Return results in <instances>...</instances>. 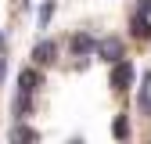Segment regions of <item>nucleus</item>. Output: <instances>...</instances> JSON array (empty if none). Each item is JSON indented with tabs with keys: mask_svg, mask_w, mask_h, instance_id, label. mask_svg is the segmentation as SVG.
<instances>
[{
	"mask_svg": "<svg viewBox=\"0 0 151 144\" xmlns=\"http://www.w3.org/2000/svg\"><path fill=\"white\" fill-rule=\"evenodd\" d=\"M97 58H104V61H122V40L119 36H104V40H97Z\"/></svg>",
	"mask_w": 151,
	"mask_h": 144,
	"instance_id": "obj_1",
	"label": "nucleus"
},
{
	"mask_svg": "<svg viewBox=\"0 0 151 144\" xmlns=\"http://www.w3.org/2000/svg\"><path fill=\"white\" fill-rule=\"evenodd\" d=\"M108 83H111V90H126L129 83H133V65H129V61H115Z\"/></svg>",
	"mask_w": 151,
	"mask_h": 144,
	"instance_id": "obj_2",
	"label": "nucleus"
},
{
	"mask_svg": "<svg viewBox=\"0 0 151 144\" xmlns=\"http://www.w3.org/2000/svg\"><path fill=\"white\" fill-rule=\"evenodd\" d=\"M72 54H79V58H86V54H97V40H93V36H86V32L72 36Z\"/></svg>",
	"mask_w": 151,
	"mask_h": 144,
	"instance_id": "obj_3",
	"label": "nucleus"
},
{
	"mask_svg": "<svg viewBox=\"0 0 151 144\" xmlns=\"http://www.w3.org/2000/svg\"><path fill=\"white\" fill-rule=\"evenodd\" d=\"M54 54H58V47H54L50 40H40V43L32 47V58L40 61V65H50V61H54Z\"/></svg>",
	"mask_w": 151,
	"mask_h": 144,
	"instance_id": "obj_4",
	"label": "nucleus"
},
{
	"mask_svg": "<svg viewBox=\"0 0 151 144\" xmlns=\"http://www.w3.org/2000/svg\"><path fill=\"white\" fill-rule=\"evenodd\" d=\"M133 36H137V40H147V36H151V22H147L144 11L133 14Z\"/></svg>",
	"mask_w": 151,
	"mask_h": 144,
	"instance_id": "obj_5",
	"label": "nucleus"
},
{
	"mask_svg": "<svg viewBox=\"0 0 151 144\" xmlns=\"http://www.w3.org/2000/svg\"><path fill=\"white\" fill-rule=\"evenodd\" d=\"M36 83H40L36 68H25L22 76H18V90H22V94H32V90H36Z\"/></svg>",
	"mask_w": 151,
	"mask_h": 144,
	"instance_id": "obj_6",
	"label": "nucleus"
},
{
	"mask_svg": "<svg viewBox=\"0 0 151 144\" xmlns=\"http://www.w3.org/2000/svg\"><path fill=\"white\" fill-rule=\"evenodd\" d=\"M11 140H36V130H29V126H22V122H14V126H11Z\"/></svg>",
	"mask_w": 151,
	"mask_h": 144,
	"instance_id": "obj_7",
	"label": "nucleus"
},
{
	"mask_svg": "<svg viewBox=\"0 0 151 144\" xmlns=\"http://www.w3.org/2000/svg\"><path fill=\"white\" fill-rule=\"evenodd\" d=\"M111 133H115V140H126V137H129V122H126V115H115Z\"/></svg>",
	"mask_w": 151,
	"mask_h": 144,
	"instance_id": "obj_8",
	"label": "nucleus"
},
{
	"mask_svg": "<svg viewBox=\"0 0 151 144\" xmlns=\"http://www.w3.org/2000/svg\"><path fill=\"white\" fill-rule=\"evenodd\" d=\"M50 14H54V4L47 0V4L40 7V25H47V22H50Z\"/></svg>",
	"mask_w": 151,
	"mask_h": 144,
	"instance_id": "obj_9",
	"label": "nucleus"
},
{
	"mask_svg": "<svg viewBox=\"0 0 151 144\" xmlns=\"http://www.w3.org/2000/svg\"><path fill=\"white\" fill-rule=\"evenodd\" d=\"M140 11H144V14H151V0H140Z\"/></svg>",
	"mask_w": 151,
	"mask_h": 144,
	"instance_id": "obj_10",
	"label": "nucleus"
},
{
	"mask_svg": "<svg viewBox=\"0 0 151 144\" xmlns=\"http://www.w3.org/2000/svg\"><path fill=\"white\" fill-rule=\"evenodd\" d=\"M0 83H4V58H0Z\"/></svg>",
	"mask_w": 151,
	"mask_h": 144,
	"instance_id": "obj_11",
	"label": "nucleus"
},
{
	"mask_svg": "<svg viewBox=\"0 0 151 144\" xmlns=\"http://www.w3.org/2000/svg\"><path fill=\"white\" fill-rule=\"evenodd\" d=\"M0 54H4V32H0Z\"/></svg>",
	"mask_w": 151,
	"mask_h": 144,
	"instance_id": "obj_12",
	"label": "nucleus"
}]
</instances>
